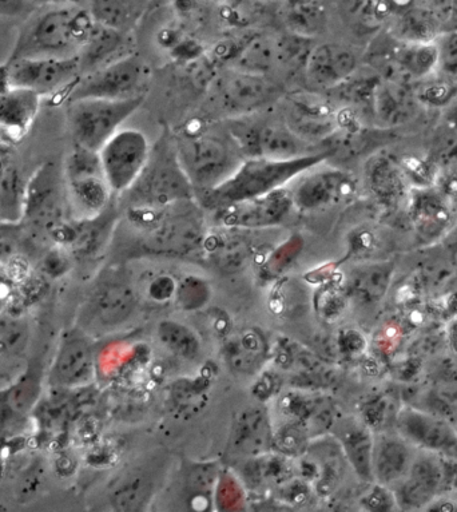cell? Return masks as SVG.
<instances>
[{
	"instance_id": "6da1fadb",
	"label": "cell",
	"mask_w": 457,
	"mask_h": 512,
	"mask_svg": "<svg viewBox=\"0 0 457 512\" xmlns=\"http://www.w3.org/2000/svg\"><path fill=\"white\" fill-rule=\"evenodd\" d=\"M127 221L137 232L139 253L154 257H188L201 252L208 232L196 198L162 209H126Z\"/></svg>"
},
{
	"instance_id": "7a4b0ae2",
	"label": "cell",
	"mask_w": 457,
	"mask_h": 512,
	"mask_svg": "<svg viewBox=\"0 0 457 512\" xmlns=\"http://www.w3.org/2000/svg\"><path fill=\"white\" fill-rule=\"evenodd\" d=\"M178 161L197 196L224 184L245 160L224 121L197 123L174 134Z\"/></svg>"
},
{
	"instance_id": "3957f363",
	"label": "cell",
	"mask_w": 457,
	"mask_h": 512,
	"mask_svg": "<svg viewBox=\"0 0 457 512\" xmlns=\"http://www.w3.org/2000/svg\"><path fill=\"white\" fill-rule=\"evenodd\" d=\"M97 22L89 10L74 5L45 6L31 14L19 31L9 61L22 58L77 57Z\"/></svg>"
},
{
	"instance_id": "277c9868",
	"label": "cell",
	"mask_w": 457,
	"mask_h": 512,
	"mask_svg": "<svg viewBox=\"0 0 457 512\" xmlns=\"http://www.w3.org/2000/svg\"><path fill=\"white\" fill-rule=\"evenodd\" d=\"M331 156V150H323L296 160L245 158L229 180L201 198L205 205L217 210L234 202L264 196L274 190L285 188L290 182L323 164Z\"/></svg>"
},
{
	"instance_id": "5b68a950",
	"label": "cell",
	"mask_w": 457,
	"mask_h": 512,
	"mask_svg": "<svg viewBox=\"0 0 457 512\" xmlns=\"http://www.w3.org/2000/svg\"><path fill=\"white\" fill-rule=\"evenodd\" d=\"M194 198L196 192L178 161L174 138L168 132L151 146L141 176L122 194L126 209H162Z\"/></svg>"
},
{
	"instance_id": "8992f818",
	"label": "cell",
	"mask_w": 457,
	"mask_h": 512,
	"mask_svg": "<svg viewBox=\"0 0 457 512\" xmlns=\"http://www.w3.org/2000/svg\"><path fill=\"white\" fill-rule=\"evenodd\" d=\"M224 122L244 158L286 161L325 150L294 132L284 117H272L265 110Z\"/></svg>"
},
{
	"instance_id": "52a82bcc",
	"label": "cell",
	"mask_w": 457,
	"mask_h": 512,
	"mask_svg": "<svg viewBox=\"0 0 457 512\" xmlns=\"http://www.w3.org/2000/svg\"><path fill=\"white\" fill-rule=\"evenodd\" d=\"M280 83L272 77L233 69L218 74L210 86L209 102L218 121L260 113L281 98Z\"/></svg>"
},
{
	"instance_id": "ba28073f",
	"label": "cell",
	"mask_w": 457,
	"mask_h": 512,
	"mask_svg": "<svg viewBox=\"0 0 457 512\" xmlns=\"http://www.w3.org/2000/svg\"><path fill=\"white\" fill-rule=\"evenodd\" d=\"M145 97L85 98L69 102L67 121L74 144L99 152L142 106Z\"/></svg>"
},
{
	"instance_id": "9c48e42d",
	"label": "cell",
	"mask_w": 457,
	"mask_h": 512,
	"mask_svg": "<svg viewBox=\"0 0 457 512\" xmlns=\"http://www.w3.org/2000/svg\"><path fill=\"white\" fill-rule=\"evenodd\" d=\"M147 67L138 55L127 54L109 65L81 75L70 91L69 102L85 98L129 99L145 97Z\"/></svg>"
},
{
	"instance_id": "30bf717a",
	"label": "cell",
	"mask_w": 457,
	"mask_h": 512,
	"mask_svg": "<svg viewBox=\"0 0 457 512\" xmlns=\"http://www.w3.org/2000/svg\"><path fill=\"white\" fill-rule=\"evenodd\" d=\"M151 145L145 133L121 129L99 150L103 173L115 196H122L141 176Z\"/></svg>"
},
{
	"instance_id": "8fae6325",
	"label": "cell",
	"mask_w": 457,
	"mask_h": 512,
	"mask_svg": "<svg viewBox=\"0 0 457 512\" xmlns=\"http://www.w3.org/2000/svg\"><path fill=\"white\" fill-rule=\"evenodd\" d=\"M308 38L293 34L292 37L260 35L242 46L233 57V69L265 77H272L278 69H288L297 63L305 65L312 47Z\"/></svg>"
},
{
	"instance_id": "7c38bea8",
	"label": "cell",
	"mask_w": 457,
	"mask_h": 512,
	"mask_svg": "<svg viewBox=\"0 0 457 512\" xmlns=\"http://www.w3.org/2000/svg\"><path fill=\"white\" fill-rule=\"evenodd\" d=\"M447 455L419 450L407 475L392 488L399 510H423L449 490Z\"/></svg>"
},
{
	"instance_id": "4fadbf2b",
	"label": "cell",
	"mask_w": 457,
	"mask_h": 512,
	"mask_svg": "<svg viewBox=\"0 0 457 512\" xmlns=\"http://www.w3.org/2000/svg\"><path fill=\"white\" fill-rule=\"evenodd\" d=\"M11 86L34 91L42 98L74 86L81 77L79 55L70 58H22L7 62Z\"/></svg>"
},
{
	"instance_id": "5bb4252c",
	"label": "cell",
	"mask_w": 457,
	"mask_h": 512,
	"mask_svg": "<svg viewBox=\"0 0 457 512\" xmlns=\"http://www.w3.org/2000/svg\"><path fill=\"white\" fill-rule=\"evenodd\" d=\"M66 190L62 170L47 162L27 180L23 221L51 232L63 220L62 194ZM22 221V222H23Z\"/></svg>"
},
{
	"instance_id": "9a60e30c",
	"label": "cell",
	"mask_w": 457,
	"mask_h": 512,
	"mask_svg": "<svg viewBox=\"0 0 457 512\" xmlns=\"http://www.w3.org/2000/svg\"><path fill=\"white\" fill-rule=\"evenodd\" d=\"M293 208L292 193L282 188L217 209V220L226 229L273 228L282 224Z\"/></svg>"
},
{
	"instance_id": "2e32d148",
	"label": "cell",
	"mask_w": 457,
	"mask_h": 512,
	"mask_svg": "<svg viewBox=\"0 0 457 512\" xmlns=\"http://www.w3.org/2000/svg\"><path fill=\"white\" fill-rule=\"evenodd\" d=\"M395 431L419 450L457 454V432L444 419L428 412L403 407L397 411Z\"/></svg>"
},
{
	"instance_id": "e0dca14e",
	"label": "cell",
	"mask_w": 457,
	"mask_h": 512,
	"mask_svg": "<svg viewBox=\"0 0 457 512\" xmlns=\"http://www.w3.org/2000/svg\"><path fill=\"white\" fill-rule=\"evenodd\" d=\"M93 344L85 333L74 329L63 335L51 364L50 383L59 388H79L94 376Z\"/></svg>"
},
{
	"instance_id": "ac0fdd59",
	"label": "cell",
	"mask_w": 457,
	"mask_h": 512,
	"mask_svg": "<svg viewBox=\"0 0 457 512\" xmlns=\"http://www.w3.org/2000/svg\"><path fill=\"white\" fill-rule=\"evenodd\" d=\"M319 166L302 174L300 182L290 192L293 205L302 212L324 208L352 192L353 181L347 173L332 168L317 169Z\"/></svg>"
},
{
	"instance_id": "d6986e66",
	"label": "cell",
	"mask_w": 457,
	"mask_h": 512,
	"mask_svg": "<svg viewBox=\"0 0 457 512\" xmlns=\"http://www.w3.org/2000/svg\"><path fill=\"white\" fill-rule=\"evenodd\" d=\"M137 304V293L130 285L106 280L91 292L85 316L98 327L117 328L130 319Z\"/></svg>"
},
{
	"instance_id": "ffe728a7",
	"label": "cell",
	"mask_w": 457,
	"mask_h": 512,
	"mask_svg": "<svg viewBox=\"0 0 457 512\" xmlns=\"http://www.w3.org/2000/svg\"><path fill=\"white\" fill-rule=\"evenodd\" d=\"M356 57L337 43L313 46L305 61V78L316 90H329L347 81L356 70Z\"/></svg>"
},
{
	"instance_id": "44dd1931",
	"label": "cell",
	"mask_w": 457,
	"mask_h": 512,
	"mask_svg": "<svg viewBox=\"0 0 457 512\" xmlns=\"http://www.w3.org/2000/svg\"><path fill=\"white\" fill-rule=\"evenodd\" d=\"M419 448L397 432L375 435L372 454L373 483L393 488L407 475Z\"/></svg>"
},
{
	"instance_id": "7402d4cb",
	"label": "cell",
	"mask_w": 457,
	"mask_h": 512,
	"mask_svg": "<svg viewBox=\"0 0 457 512\" xmlns=\"http://www.w3.org/2000/svg\"><path fill=\"white\" fill-rule=\"evenodd\" d=\"M42 99L34 91L14 86L0 94V141L22 142L37 119Z\"/></svg>"
},
{
	"instance_id": "603a6c76",
	"label": "cell",
	"mask_w": 457,
	"mask_h": 512,
	"mask_svg": "<svg viewBox=\"0 0 457 512\" xmlns=\"http://www.w3.org/2000/svg\"><path fill=\"white\" fill-rule=\"evenodd\" d=\"M27 180L11 145L0 141V221L19 225L25 216Z\"/></svg>"
},
{
	"instance_id": "cb8c5ba5",
	"label": "cell",
	"mask_w": 457,
	"mask_h": 512,
	"mask_svg": "<svg viewBox=\"0 0 457 512\" xmlns=\"http://www.w3.org/2000/svg\"><path fill=\"white\" fill-rule=\"evenodd\" d=\"M337 439L343 448L347 462L363 482L372 484V454L375 435L371 428L359 419L341 420L337 426Z\"/></svg>"
},
{
	"instance_id": "d4e9b609",
	"label": "cell",
	"mask_w": 457,
	"mask_h": 512,
	"mask_svg": "<svg viewBox=\"0 0 457 512\" xmlns=\"http://www.w3.org/2000/svg\"><path fill=\"white\" fill-rule=\"evenodd\" d=\"M65 182L67 198L79 218L95 217L105 212L115 196L103 172L83 174Z\"/></svg>"
},
{
	"instance_id": "484cf974",
	"label": "cell",
	"mask_w": 457,
	"mask_h": 512,
	"mask_svg": "<svg viewBox=\"0 0 457 512\" xmlns=\"http://www.w3.org/2000/svg\"><path fill=\"white\" fill-rule=\"evenodd\" d=\"M233 446L241 454L260 458L272 448L273 431L264 408L248 407L238 415L233 428Z\"/></svg>"
},
{
	"instance_id": "4316f807",
	"label": "cell",
	"mask_w": 457,
	"mask_h": 512,
	"mask_svg": "<svg viewBox=\"0 0 457 512\" xmlns=\"http://www.w3.org/2000/svg\"><path fill=\"white\" fill-rule=\"evenodd\" d=\"M284 118L294 132L315 145H320L332 132V119L327 107L311 99L292 98Z\"/></svg>"
},
{
	"instance_id": "83f0119b",
	"label": "cell",
	"mask_w": 457,
	"mask_h": 512,
	"mask_svg": "<svg viewBox=\"0 0 457 512\" xmlns=\"http://www.w3.org/2000/svg\"><path fill=\"white\" fill-rule=\"evenodd\" d=\"M229 233L212 234L206 236L204 252L217 268L224 272H236L245 267L252 257V245L237 233V229H230Z\"/></svg>"
},
{
	"instance_id": "f1b7e54d",
	"label": "cell",
	"mask_w": 457,
	"mask_h": 512,
	"mask_svg": "<svg viewBox=\"0 0 457 512\" xmlns=\"http://www.w3.org/2000/svg\"><path fill=\"white\" fill-rule=\"evenodd\" d=\"M123 35L125 33L122 31L109 29L97 23L89 41L79 53L82 74L90 73L125 57L127 54H123V43H125Z\"/></svg>"
},
{
	"instance_id": "f546056e",
	"label": "cell",
	"mask_w": 457,
	"mask_h": 512,
	"mask_svg": "<svg viewBox=\"0 0 457 512\" xmlns=\"http://www.w3.org/2000/svg\"><path fill=\"white\" fill-rule=\"evenodd\" d=\"M90 14L98 25L126 33L141 14L139 0H90Z\"/></svg>"
},
{
	"instance_id": "4dcf8cb0",
	"label": "cell",
	"mask_w": 457,
	"mask_h": 512,
	"mask_svg": "<svg viewBox=\"0 0 457 512\" xmlns=\"http://www.w3.org/2000/svg\"><path fill=\"white\" fill-rule=\"evenodd\" d=\"M153 495V482L146 474L135 472L126 476L110 492L111 506L117 511L131 512L142 510Z\"/></svg>"
},
{
	"instance_id": "1f68e13d",
	"label": "cell",
	"mask_w": 457,
	"mask_h": 512,
	"mask_svg": "<svg viewBox=\"0 0 457 512\" xmlns=\"http://www.w3.org/2000/svg\"><path fill=\"white\" fill-rule=\"evenodd\" d=\"M264 353L265 345L261 336L250 331L229 341L225 347L226 361L234 371L240 373L256 371Z\"/></svg>"
},
{
	"instance_id": "d6a6232c",
	"label": "cell",
	"mask_w": 457,
	"mask_h": 512,
	"mask_svg": "<svg viewBox=\"0 0 457 512\" xmlns=\"http://www.w3.org/2000/svg\"><path fill=\"white\" fill-rule=\"evenodd\" d=\"M158 339L174 356L194 360L200 356L201 343L196 333L178 321L164 320L158 325Z\"/></svg>"
},
{
	"instance_id": "836d02e7",
	"label": "cell",
	"mask_w": 457,
	"mask_h": 512,
	"mask_svg": "<svg viewBox=\"0 0 457 512\" xmlns=\"http://www.w3.org/2000/svg\"><path fill=\"white\" fill-rule=\"evenodd\" d=\"M389 279H391V268L388 265H367L352 273L349 289L361 300L375 301L387 291Z\"/></svg>"
},
{
	"instance_id": "e575fe53",
	"label": "cell",
	"mask_w": 457,
	"mask_h": 512,
	"mask_svg": "<svg viewBox=\"0 0 457 512\" xmlns=\"http://www.w3.org/2000/svg\"><path fill=\"white\" fill-rule=\"evenodd\" d=\"M29 336V324L21 316L0 315V357L25 351Z\"/></svg>"
},
{
	"instance_id": "d590c367",
	"label": "cell",
	"mask_w": 457,
	"mask_h": 512,
	"mask_svg": "<svg viewBox=\"0 0 457 512\" xmlns=\"http://www.w3.org/2000/svg\"><path fill=\"white\" fill-rule=\"evenodd\" d=\"M308 430L302 424L294 422L286 424L280 431L274 434L272 447L285 454L296 455L305 450L307 443Z\"/></svg>"
},
{
	"instance_id": "8d00e7d4",
	"label": "cell",
	"mask_w": 457,
	"mask_h": 512,
	"mask_svg": "<svg viewBox=\"0 0 457 512\" xmlns=\"http://www.w3.org/2000/svg\"><path fill=\"white\" fill-rule=\"evenodd\" d=\"M178 301L184 308H197L204 304L208 297L209 287L201 279L196 277H188L182 281L180 287L177 288Z\"/></svg>"
},
{
	"instance_id": "74e56055",
	"label": "cell",
	"mask_w": 457,
	"mask_h": 512,
	"mask_svg": "<svg viewBox=\"0 0 457 512\" xmlns=\"http://www.w3.org/2000/svg\"><path fill=\"white\" fill-rule=\"evenodd\" d=\"M361 504L368 511H393L399 508L392 488L379 483H372L371 490L361 500Z\"/></svg>"
},
{
	"instance_id": "f35d334b",
	"label": "cell",
	"mask_w": 457,
	"mask_h": 512,
	"mask_svg": "<svg viewBox=\"0 0 457 512\" xmlns=\"http://www.w3.org/2000/svg\"><path fill=\"white\" fill-rule=\"evenodd\" d=\"M290 25L294 27L297 35L307 37L309 31H316L320 26V10L315 6H298L292 13Z\"/></svg>"
},
{
	"instance_id": "ab89813d",
	"label": "cell",
	"mask_w": 457,
	"mask_h": 512,
	"mask_svg": "<svg viewBox=\"0 0 457 512\" xmlns=\"http://www.w3.org/2000/svg\"><path fill=\"white\" fill-rule=\"evenodd\" d=\"M34 0H0V17L18 18L33 14Z\"/></svg>"
},
{
	"instance_id": "60d3db41",
	"label": "cell",
	"mask_w": 457,
	"mask_h": 512,
	"mask_svg": "<svg viewBox=\"0 0 457 512\" xmlns=\"http://www.w3.org/2000/svg\"><path fill=\"white\" fill-rule=\"evenodd\" d=\"M69 268V260L63 253V249L59 248L51 252L49 256L46 257L45 260V271L49 273L50 276L54 275H62Z\"/></svg>"
},
{
	"instance_id": "b9f144b4",
	"label": "cell",
	"mask_w": 457,
	"mask_h": 512,
	"mask_svg": "<svg viewBox=\"0 0 457 512\" xmlns=\"http://www.w3.org/2000/svg\"><path fill=\"white\" fill-rule=\"evenodd\" d=\"M35 3H42L45 6L74 5V0H34Z\"/></svg>"
},
{
	"instance_id": "7bdbcfd3",
	"label": "cell",
	"mask_w": 457,
	"mask_h": 512,
	"mask_svg": "<svg viewBox=\"0 0 457 512\" xmlns=\"http://www.w3.org/2000/svg\"><path fill=\"white\" fill-rule=\"evenodd\" d=\"M15 226L18 225L5 224V222L0 221V240H2V238L9 237L11 230H13Z\"/></svg>"
}]
</instances>
